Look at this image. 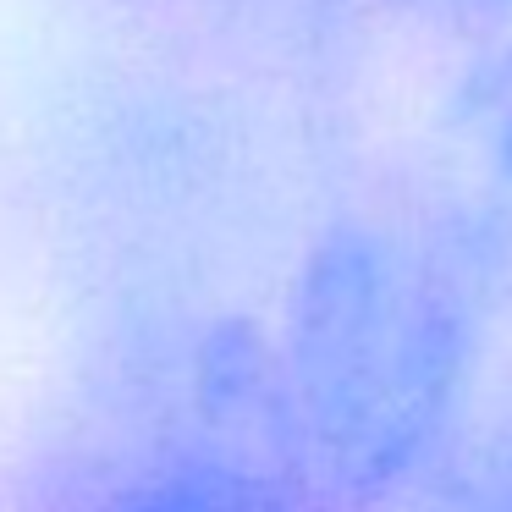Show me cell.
I'll list each match as a JSON object with an SVG mask.
<instances>
[{
	"mask_svg": "<svg viewBox=\"0 0 512 512\" xmlns=\"http://www.w3.org/2000/svg\"><path fill=\"white\" fill-rule=\"evenodd\" d=\"M474 347V303L441 254L369 215L325 226L276 347L320 490L369 507L430 474L457 435Z\"/></svg>",
	"mask_w": 512,
	"mask_h": 512,
	"instance_id": "cell-1",
	"label": "cell"
},
{
	"mask_svg": "<svg viewBox=\"0 0 512 512\" xmlns=\"http://www.w3.org/2000/svg\"><path fill=\"white\" fill-rule=\"evenodd\" d=\"M314 485L281 353L248 325H221L193 347L182 430L100 512H309Z\"/></svg>",
	"mask_w": 512,
	"mask_h": 512,
	"instance_id": "cell-2",
	"label": "cell"
},
{
	"mask_svg": "<svg viewBox=\"0 0 512 512\" xmlns=\"http://www.w3.org/2000/svg\"><path fill=\"white\" fill-rule=\"evenodd\" d=\"M452 127L474 149L485 177L512 193V39L490 45L463 72V83L452 94Z\"/></svg>",
	"mask_w": 512,
	"mask_h": 512,
	"instance_id": "cell-3",
	"label": "cell"
},
{
	"mask_svg": "<svg viewBox=\"0 0 512 512\" xmlns=\"http://www.w3.org/2000/svg\"><path fill=\"white\" fill-rule=\"evenodd\" d=\"M441 512H512V402L468 441H446L435 457Z\"/></svg>",
	"mask_w": 512,
	"mask_h": 512,
	"instance_id": "cell-4",
	"label": "cell"
},
{
	"mask_svg": "<svg viewBox=\"0 0 512 512\" xmlns=\"http://www.w3.org/2000/svg\"><path fill=\"white\" fill-rule=\"evenodd\" d=\"M397 6L463 34H512V0H397Z\"/></svg>",
	"mask_w": 512,
	"mask_h": 512,
	"instance_id": "cell-5",
	"label": "cell"
}]
</instances>
